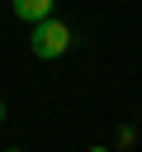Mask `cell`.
Returning <instances> with one entry per match:
<instances>
[{"label": "cell", "instance_id": "obj_4", "mask_svg": "<svg viewBox=\"0 0 142 152\" xmlns=\"http://www.w3.org/2000/svg\"><path fill=\"white\" fill-rule=\"evenodd\" d=\"M5 152H19V147H5Z\"/></svg>", "mask_w": 142, "mask_h": 152}, {"label": "cell", "instance_id": "obj_3", "mask_svg": "<svg viewBox=\"0 0 142 152\" xmlns=\"http://www.w3.org/2000/svg\"><path fill=\"white\" fill-rule=\"evenodd\" d=\"M0 119H5V100H0Z\"/></svg>", "mask_w": 142, "mask_h": 152}, {"label": "cell", "instance_id": "obj_1", "mask_svg": "<svg viewBox=\"0 0 142 152\" xmlns=\"http://www.w3.org/2000/svg\"><path fill=\"white\" fill-rule=\"evenodd\" d=\"M66 48H71V24H62L57 14H47V19L33 24V33H28V52H33L38 62H57Z\"/></svg>", "mask_w": 142, "mask_h": 152}, {"label": "cell", "instance_id": "obj_2", "mask_svg": "<svg viewBox=\"0 0 142 152\" xmlns=\"http://www.w3.org/2000/svg\"><path fill=\"white\" fill-rule=\"evenodd\" d=\"M9 10H14L24 24H38V19H47V14L57 10V0H9Z\"/></svg>", "mask_w": 142, "mask_h": 152}]
</instances>
